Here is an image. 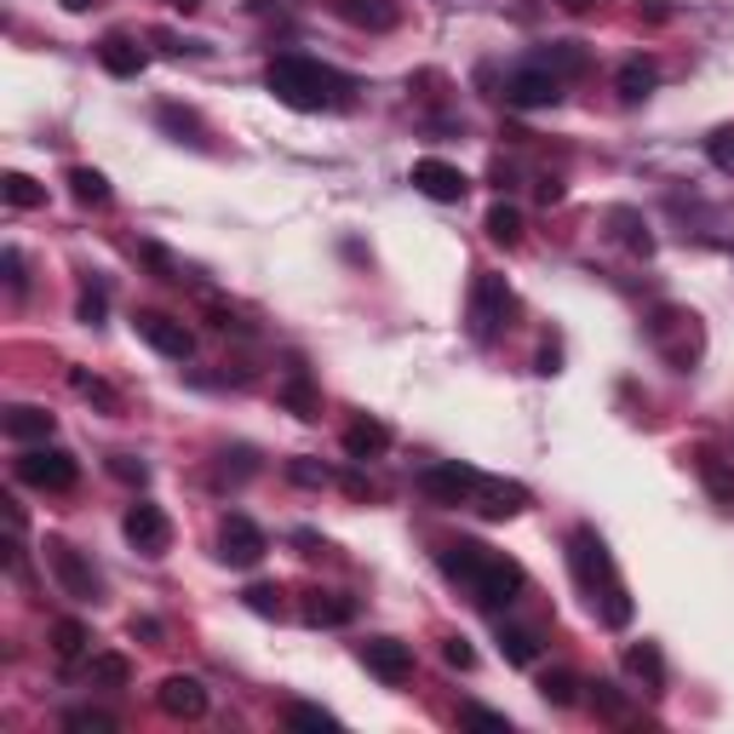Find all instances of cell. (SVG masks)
<instances>
[{"instance_id": "cell-1", "label": "cell", "mask_w": 734, "mask_h": 734, "mask_svg": "<svg viewBox=\"0 0 734 734\" xmlns=\"http://www.w3.org/2000/svg\"><path fill=\"white\" fill-rule=\"evenodd\" d=\"M569 569H574V585L585 591V603L603 614V625H631V597H625V580L614 569V557L603 546V533H597L591 522H580L569 533Z\"/></svg>"}, {"instance_id": "cell-2", "label": "cell", "mask_w": 734, "mask_h": 734, "mask_svg": "<svg viewBox=\"0 0 734 734\" xmlns=\"http://www.w3.org/2000/svg\"><path fill=\"white\" fill-rule=\"evenodd\" d=\"M264 86H271L287 110H305V115L350 104V75L327 70L322 58H305V52H282V58H271V70H264Z\"/></svg>"}, {"instance_id": "cell-3", "label": "cell", "mask_w": 734, "mask_h": 734, "mask_svg": "<svg viewBox=\"0 0 734 734\" xmlns=\"http://www.w3.org/2000/svg\"><path fill=\"white\" fill-rule=\"evenodd\" d=\"M522 580H528V574H522V562H511V557H499V551H488V546H482L477 569L465 574V591H471L482 609H493V614H499V609H511L517 597H522Z\"/></svg>"}, {"instance_id": "cell-4", "label": "cell", "mask_w": 734, "mask_h": 734, "mask_svg": "<svg viewBox=\"0 0 734 734\" xmlns=\"http://www.w3.org/2000/svg\"><path fill=\"white\" fill-rule=\"evenodd\" d=\"M12 477L23 488H41V493H70L81 482V459L70 448H47L41 442V448H29V453L12 459Z\"/></svg>"}, {"instance_id": "cell-5", "label": "cell", "mask_w": 734, "mask_h": 734, "mask_svg": "<svg viewBox=\"0 0 734 734\" xmlns=\"http://www.w3.org/2000/svg\"><path fill=\"white\" fill-rule=\"evenodd\" d=\"M649 339H654L665 356H672V367H683V374L700 361V327H694V316L677 310V305H660V310H654Z\"/></svg>"}, {"instance_id": "cell-6", "label": "cell", "mask_w": 734, "mask_h": 734, "mask_svg": "<svg viewBox=\"0 0 734 734\" xmlns=\"http://www.w3.org/2000/svg\"><path fill=\"white\" fill-rule=\"evenodd\" d=\"M264 551H271V540H264V528L242 511H230L224 528H218V557L230 562V569H258Z\"/></svg>"}, {"instance_id": "cell-7", "label": "cell", "mask_w": 734, "mask_h": 734, "mask_svg": "<svg viewBox=\"0 0 734 734\" xmlns=\"http://www.w3.org/2000/svg\"><path fill=\"white\" fill-rule=\"evenodd\" d=\"M132 327H139V339H144L150 350H161L166 361H190V356H195V333H190L179 316L139 310V316H132Z\"/></svg>"}, {"instance_id": "cell-8", "label": "cell", "mask_w": 734, "mask_h": 734, "mask_svg": "<svg viewBox=\"0 0 734 734\" xmlns=\"http://www.w3.org/2000/svg\"><path fill=\"white\" fill-rule=\"evenodd\" d=\"M121 533H126V546L144 551V557H166V546H173V522H166V511L155 499H139V506L126 511Z\"/></svg>"}, {"instance_id": "cell-9", "label": "cell", "mask_w": 734, "mask_h": 734, "mask_svg": "<svg viewBox=\"0 0 734 734\" xmlns=\"http://www.w3.org/2000/svg\"><path fill=\"white\" fill-rule=\"evenodd\" d=\"M506 316H511L506 276H477V287H471V333H477V339H499Z\"/></svg>"}, {"instance_id": "cell-10", "label": "cell", "mask_w": 734, "mask_h": 734, "mask_svg": "<svg viewBox=\"0 0 734 734\" xmlns=\"http://www.w3.org/2000/svg\"><path fill=\"white\" fill-rule=\"evenodd\" d=\"M562 98V81L551 70H540V63H522V70L506 75V104L511 110H551Z\"/></svg>"}, {"instance_id": "cell-11", "label": "cell", "mask_w": 734, "mask_h": 734, "mask_svg": "<svg viewBox=\"0 0 734 734\" xmlns=\"http://www.w3.org/2000/svg\"><path fill=\"white\" fill-rule=\"evenodd\" d=\"M419 195H430V202H465V195H471V179L459 173L453 161H437V155H425V161H414V179H408Z\"/></svg>"}, {"instance_id": "cell-12", "label": "cell", "mask_w": 734, "mask_h": 734, "mask_svg": "<svg viewBox=\"0 0 734 734\" xmlns=\"http://www.w3.org/2000/svg\"><path fill=\"white\" fill-rule=\"evenodd\" d=\"M155 706H161L166 717H179V723H195V717H207V689H202V677L173 672V677H161Z\"/></svg>"}, {"instance_id": "cell-13", "label": "cell", "mask_w": 734, "mask_h": 734, "mask_svg": "<svg viewBox=\"0 0 734 734\" xmlns=\"http://www.w3.org/2000/svg\"><path fill=\"white\" fill-rule=\"evenodd\" d=\"M361 665H367V672H374L379 683H408L414 677V649L408 643H396V638H367L361 643Z\"/></svg>"}, {"instance_id": "cell-14", "label": "cell", "mask_w": 734, "mask_h": 734, "mask_svg": "<svg viewBox=\"0 0 734 734\" xmlns=\"http://www.w3.org/2000/svg\"><path fill=\"white\" fill-rule=\"evenodd\" d=\"M477 482H482V471H471V465H430V471L419 477V488L430 493V499H442V506H471V493H477Z\"/></svg>"}, {"instance_id": "cell-15", "label": "cell", "mask_w": 734, "mask_h": 734, "mask_svg": "<svg viewBox=\"0 0 734 734\" xmlns=\"http://www.w3.org/2000/svg\"><path fill=\"white\" fill-rule=\"evenodd\" d=\"M47 562H52V574L63 580V591H70V597H81V603H98V574L86 569V557H81L75 546L52 540V546H47Z\"/></svg>"}, {"instance_id": "cell-16", "label": "cell", "mask_w": 734, "mask_h": 734, "mask_svg": "<svg viewBox=\"0 0 734 734\" xmlns=\"http://www.w3.org/2000/svg\"><path fill=\"white\" fill-rule=\"evenodd\" d=\"M471 506H477L482 517H493V522H506V517H517V511L528 506V493H522L517 482H493V477H482L477 493H471Z\"/></svg>"}, {"instance_id": "cell-17", "label": "cell", "mask_w": 734, "mask_h": 734, "mask_svg": "<svg viewBox=\"0 0 734 734\" xmlns=\"http://www.w3.org/2000/svg\"><path fill=\"white\" fill-rule=\"evenodd\" d=\"M614 86H620L625 104H643V98L660 86V63H654V58H625L620 75H614Z\"/></svg>"}, {"instance_id": "cell-18", "label": "cell", "mask_w": 734, "mask_h": 734, "mask_svg": "<svg viewBox=\"0 0 734 734\" xmlns=\"http://www.w3.org/2000/svg\"><path fill=\"white\" fill-rule=\"evenodd\" d=\"M333 12H339L345 23H356V29H390L396 18V0H333Z\"/></svg>"}, {"instance_id": "cell-19", "label": "cell", "mask_w": 734, "mask_h": 734, "mask_svg": "<svg viewBox=\"0 0 734 734\" xmlns=\"http://www.w3.org/2000/svg\"><path fill=\"white\" fill-rule=\"evenodd\" d=\"M305 620L310 625H350L356 620V597H345V591H310Z\"/></svg>"}, {"instance_id": "cell-20", "label": "cell", "mask_w": 734, "mask_h": 734, "mask_svg": "<svg viewBox=\"0 0 734 734\" xmlns=\"http://www.w3.org/2000/svg\"><path fill=\"white\" fill-rule=\"evenodd\" d=\"M533 63H540V70H551L557 81L562 75H585V47L580 41H551V47H540V52H533Z\"/></svg>"}, {"instance_id": "cell-21", "label": "cell", "mask_w": 734, "mask_h": 734, "mask_svg": "<svg viewBox=\"0 0 734 734\" xmlns=\"http://www.w3.org/2000/svg\"><path fill=\"white\" fill-rule=\"evenodd\" d=\"M390 448V425L385 419H356L350 430H345V453L350 459H374V453H385Z\"/></svg>"}, {"instance_id": "cell-22", "label": "cell", "mask_w": 734, "mask_h": 734, "mask_svg": "<svg viewBox=\"0 0 734 734\" xmlns=\"http://www.w3.org/2000/svg\"><path fill=\"white\" fill-rule=\"evenodd\" d=\"M282 402L298 414V419H316L322 414V396H316V385H310V374H305V367H287V379H282Z\"/></svg>"}, {"instance_id": "cell-23", "label": "cell", "mask_w": 734, "mask_h": 734, "mask_svg": "<svg viewBox=\"0 0 734 734\" xmlns=\"http://www.w3.org/2000/svg\"><path fill=\"white\" fill-rule=\"evenodd\" d=\"M52 430H58V419L47 408H12L7 414V437L12 442H52Z\"/></svg>"}, {"instance_id": "cell-24", "label": "cell", "mask_w": 734, "mask_h": 734, "mask_svg": "<svg viewBox=\"0 0 734 734\" xmlns=\"http://www.w3.org/2000/svg\"><path fill=\"white\" fill-rule=\"evenodd\" d=\"M694 465H700V482H706V493L717 499V506H734V459H723V453L706 448Z\"/></svg>"}, {"instance_id": "cell-25", "label": "cell", "mask_w": 734, "mask_h": 734, "mask_svg": "<svg viewBox=\"0 0 734 734\" xmlns=\"http://www.w3.org/2000/svg\"><path fill=\"white\" fill-rule=\"evenodd\" d=\"M98 63H104L110 75H121V81H132L144 70V52H139V41H126V35H110L104 47H98Z\"/></svg>"}, {"instance_id": "cell-26", "label": "cell", "mask_w": 734, "mask_h": 734, "mask_svg": "<svg viewBox=\"0 0 734 734\" xmlns=\"http://www.w3.org/2000/svg\"><path fill=\"white\" fill-rule=\"evenodd\" d=\"M0 195H7V207H18V213L47 207V184H35L29 173H7V179H0Z\"/></svg>"}, {"instance_id": "cell-27", "label": "cell", "mask_w": 734, "mask_h": 734, "mask_svg": "<svg viewBox=\"0 0 734 734\" xmlns=\"http://www.w3.org/2000/svg\"><path fill=\"white\" fill-rule=\"evenodd\" d=\"M70 190L81 207H110V179L98 166H70Z\"/></svg>"}, {"instance_id": "cell-28", "label": "cell", "mask_w": 734, "mask_h": 734, "mask_svg": "<svg viewBox=\"0 0 734 734\" xmlns=\"http://www.w3.org/2000/svg\"><path fill=\"white\" fill-rule=\"evenodd\" d=\"M625 672L631 677H643L649 689H665V660L654 643H638V649H625Z\"/></svg>"}, {"instance_id": "cell-29", "label": "cell", "mask_w": 734, "mask_h": 734, "mask_svg": "<svg viewBox=\"0 0 734 734\" xmlns=\"http://www.w3.org/2000/svg\"><path fill=\"white\" fill-rule=\"evenodd\" d=\"M499 654H506L511 665H533L540 660V638L522 631V625H499Z\"/></svg>"}, {"instance_id": "cell-30", "label": "cell", "mask_w": 734, "mask_h": 734, "mask_svg": "<svg viewBox=\"0 0 734 734\" xmlns=\"http://www.w3.org/2000/svg\"><path fill=\"white\" fill-rule=\"evenodd\" d=\"M488 236H493L499 247H517V242H522V213H517L511 202H493V207H488Z\"/></svg>"}, {"instance_id": "cell-31", "label": "cell", "mask_w": 734, "mask_h": 734, "mask_svg": "<svg viewBox=\"0 0 734 734\" xmlns=\"http://www.w3.org/2000/svg\"><path fill=\"white\" fill-rule=\"evenodd\" d=\"M70 385L86 396V402H98V408H104V414H121V396H115L104 379H98V374H86V367H70Z\"/></svg>"}, {"instance_id": "cell-32", "label": "cell", "mask_w": 734, "mask_h": 734, "mask_svg": "<svg viewBox=\"0 0 734 734\" xmlns=\"http://www.w3.org/2000/svg\"><path fill=\"white\" fill-rule=\"evenodd\" d=\"M86 643H92V638H86V625H81V620H58V625H52V649H58V660H81Z\"/></svg>"}, {"instance_id": "cell-33", "label": "cell", "mask_w": 734, "mask_h": 734, "mask_svg": "<svg viewBox=\"0 0 734 734\" xmlns=\"http://www.w3.org/2000/svg\"><path fill=\"white\" fill-rule=\"evenodd\" d=\"M92 683L126 689V683H132V660H126V654H92Z\"/></svg>"}, {"instance_id": "cell-34", "label": "cell", "mask_w": 734, "mask_h": 734, "mask_svg": "<svg viewBox=\"0 0 734 734\" xmlns=\"http://www.w3.org/2000/svg\"><path fill=\"white\" fill-rule=\"evenodd\" d=\"M614 224H620V242L631 247V253H654V236H649V224L631 213V207H614Z\"/></svg>"}, {"instance_id": "cell-35", "label": "cell", "mask_w": 734, "mask_h": 734, "mask_svg": "<svg viewBox=\"0 0 734 734\" xmlns=\"http://www.w3.org/2000/svg\"><path fill=\"white\" fill-rule=\"evenodd\" d=\"M591 706H597V717H603V723H625V717H631L625 694H620L614 683H591Z\"/></svg>"}, {"instance_id": "cell-36", "label": "cell", "mask_w": 734, "mask_h": 734, "mask_svg": "<svg viewBox=\"0 0 734 734\" xmlns=\"http://www.w3.org/2000/svg\"><path fill=\"white\" fill-rule=\"evenodd\" d=\"M540 694H546V706H574V700H580V677L574 672H546Z\"/></svg>"}, {"instance_id": "cell-37", "label": "cell", "mask_w": 734, "mask_h": 734, "mask_svg": "<svg viewBox=\"0 0 734 734\" xmlns=\"http://www.w3.org/2000/svg\"><path fill=\"white\" fill-rule=\"evenodd\" d=\"M155 121H161L166 132H179V139H190V144H202V121H195L190 110H179V104H161V110H155Z\"/></svg>"}, {"instance_id": "cell-38", "label": "cell", "mask_w": 734, "mask_h": 734, "mask_svg": "<svg viewBox=\"0 0 734 734\" xmlns=\"http://www.w3.org/2000/svg\"><path fill=\"white\" fill-rule=\"evenodd\" d=\"M287 728H339V717L322 712V706H305V700H298V706H287Z\"/></svg>"}, {"instance_id": "cell-39", "label": "cell", "mask_w": 734, "mask_h": 734, "mask_svg": "<svg viewBox=\"0 0 734 734\" xmlns=\"http://www.w3.org/2000/svg\"><path fill=\"white\" fill-rule=\"evenodd\" d=\"M459 723L465 728H499V734H511V717L506 712H488V706H459Z\"/></svg>"}, {"instance_id": "cell-40", "label": "cell", "mask_w": 734, "mask_h": 734, "mask_svg": "<svg viewBox=\"0 0 734 734\" xmlns=\"http://www.w3.org/2000/svg\"><path fill=\"white\" fill-rule=\"evenodd\" d=\"M63 728H92V734H110L115 717L110 712H92V706H75V712H63Z\"/></svg>"}, {"instance_id": "cell-41", "label": "cell", "mask_w": 734, "mask_h": 734, "mask_svg": "<svg viewBox=\"0 0 734 734\" xmlns=\"http://www.w3.org/2000/svg\"><path fill=\"white\" fill-rule=\"evenodd\" d=\"M287 477H293V482H305V488H327V482H333L327 465H310V459H293V465H287Z\"/></svg>"}, {"instance_id": "cell-42", "label": "cell", "mask_w": 734, "mask_h": 734, "mask_svg": "<svg viewBox=\"0 0 734 734\" xmlns=\"http://www.w3.org/2000/svg\"><path fill=\"white\" fill-rule=\"evenodd\" d=\"M242 597H247V609H253V614H282V603H276V585H247Z\"/></svg>"}, {"instance_id": "cell-43", "label": "cell", "mask_w": 734, "mask_h": 734, "mask_svg": "<svg viewBox=\"0 0 734 734\" xmlns=\"http://www.w3.org/2000/svg\"><path fill=\"white\" fill-rule=\"evenodd\" d=\"M0 271H7V287H12V293H23V287H29V276H23V253H18V247L0 253Z\"/></svg>"}, {"instance_id": "cell-44", "label": "cell", "mask_w": 734, "mask_h": 734, "mask_svg": "<svg viewBox=\"0 0 734 734\" xmlns=\"http://www.w3.org/2000/svg\"><path fill=\"white\" fill-rule=\"evenodd\" d=\"M442 660L459 665V672H471V665H477V649L465 643V638H448V643H442Z\"/></svg>"}, {"instance_id": "cell-45", "label": "cell", "mask_w": 734, "mask_h": 734, "mask_svg": "<svg viewBox=\"0 0 734 734\" xmlns=\"http://www.w3.org/2000/svg\"><path fill=\"white\" fill-rule=\"evenodd\" d=\"M139 258H144V264H150V271H161V276H166V282H179V264H173V258H166V253H161V247H155V242H144V247H139Z\"/></svg>"}, {"instance_id": "cell-46", "label": "cell", "mask_w": 734, "mask_h": 734, "mask_svg": "<svg viewBox=\"0 0 734 734\" xmlns=\"http://www.w3.org/2000/svg\"><path fill=\"white\" fill-rule=\"evenodd\" d=\"M81 322H86V327L104 322V287H86V293H81Z\"/></svg>"}, {"instance_id": "cell-47", "label": "cell", "mask_w": 734, "mask_h": 734, "mask_svg": "<svg viewBox=\"0 0 734 734\" xmlns=\"http://www.w3.org/2000/svg\"><path fill=\"white\" fill-rule=\"evenodd\" d=\"M110 471H115L121 482H144V477H150L144 465H139V459H126V453H115V459H110Z\"/></svg>"}, {"instance_id": "cell-48", "label": "cell", "mask_w": 734, "mask_h": 734, "mask_svg": "<svg viewBox=\"0 0 734 734\" xmlns=\"http://www.w3.org/2000/svg\"><path fill=\"white\" fill-rule=\"evenodd\" d=\"M712 161L717 166H734V132H717V139H712Z\"/></svg>"}, {"instance_id": "cell-49", "label": "cell", "mask_w": 734, "mask_h": 734, "mask_svg": "<svg viewBox=\"0 0 734 734\" xmlns=\"http://www.w3.org/2000/svg\"><path fill=\"white\" fill-rule=\"evenodd\" d=\"M132 638H144V643H161V620L139 614V620H132Z\"/></svg>"}, {"instance_id": "cell-50", "label": "cell", "mask_w": 734, "mask_h": 734, "mask_svg": "<svg viewBox=\"0 0 734 734\" xmlns=\"http://www.w3.org/2000/svg\"><path fill=\"white\" fill-rule=\"evenodd\" d=\"M540 202H546V207H551V202H562V184H557V179H546V184H540Z\"/></svg>"}, {"instance_id": "cell-51", "label": "cell", "mask_w": 734, "mask_h": 734, "mask_svg": "<svg viewBox=\"0 0 734 734\" xmlns=\"http://www.w3.org/2000/svg\"><path fill=\"white\" fill-rule=\"evenodd\" d=\"M557 7H562V12H591L597 0H557Z\"/></svg>"}, {"instance_id": "cell-52", "label": "cell", "mask_w": 734, "mask_h": 734, "mask_svg": "<svg viewBox=\"0 0 734 734\" xmlns=\"http://www.w3.org/2000/svg\"><path fill=\"white\" fill-rule=\"evenodd\" d=\"M63 7H70V12H86V7H92V0H63Z\"/></svg>"}, {"instance_id": "cell-53", "label": "cell", "mask_w": 734, "mask_h": 734, "mask_svg": "<svg viewBox=\"0 0 734 734\" xmlns=\"http://www.w3.org/2000/svg\"><path fill=\"white\" fill-rule=\"evenodd\" d=\"M173 7H179V12H195V7H202V0H173Z\"/></svg>"}]
</instances>
